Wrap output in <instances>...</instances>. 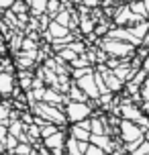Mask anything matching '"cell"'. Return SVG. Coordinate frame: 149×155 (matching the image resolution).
Instances as JSON below:
<instances>
[{
	"label": "cell",
	"mask_w": 149,
	"mask_h": 155,
	"mask_svg": "<svg viewBox=\"0 0 149 155\" xmlns=\"http://www.w3.org/2000/svg\"><path fill=\"white\" fill-rule=\"evenodd\" d=\"M121 135H123V141L129 143V151H133L135 147H139L143 143V131L139 129V124L133 123V120H125V123L121 124Z\"/></svg>",
	"instance_id": "1"
},
{
	"label": "cell",
	"mask_w": 149,
	"mask_h": 155,
	"mask_svg": "<svg viewBox=\"0 0 149 155\" xmlns=\"http://www.w3.org/2000/svg\"><path fill=\"white\" fill-rule=\"evenodd\" d=\"M88 114H90V108L84 102H71L70 106H68V118H70L71 123H82Z\"/></svg>",
	"instance_id": "2"
},
{
	"label": "cell",
	"mask_w": 149,
	"mask_h": 155,
	"mask_svg": "<svg viewBox=\"0 0 149 155\" xmlns=\"http://www.w3.org/2000/svg\"><path fill=\"white\" fill-rule=\"evenodd\" d=\"M78 86L88 94V96H92V98H96V96H98V86L94 84V76H90V74L82 76L78 80Z\"/></svg>",
	"instance_id": "3"
},
{
	"label": "cell",
	"mask_w": 149,
	"mask_h": 155,
	"mask_svg": "<svg viewBox=\"0 0 149 155\" xmlns=\"http://www.w3.org/2000/svg\"><path fill=\"white\" fill-rule=\"evenodd\" d=\"M90 141H92V145L100 147L102 151H106V153L112 149V143L108 141V137H106V135H92V137H90Z\"/></svg>",
	"instance_id": "4"
},
{
	"label": "cell",
	"mask_w": 149,
	"mask_h": 155,
	"mask_svg": "<svg viewBox=\"0 0 149 155\" xmlns=\"http://www.w3.org/2000/svg\"><path fill=\"white\" fill-rule=\"evenodd\" d=\"M106 49H108L112 55H127L129 51H131V47H129V45H125V43H117V41L106 43Z\"/></svg>",
	"instance_id": "5"
},
{
	"label": "cell",
	"mask_w": 149,
	"mask_h": 155,
	"mask_svg": "<svg viewBox=\"0 0 149 155\" xmlns=\"http://www.w3.org/2000/svg\"><path fill=\"white\" fill-rule=\"evenodd\" d=\"M41 112H43V116H45V118L53 120V123H63V116L59 114L55 108H51V106H41Z\"/></svg>",
	"instance_id": "6"
},
{
	"label": "cell",
	"mask_w": 149,
	"mask_h": 155,
	"mask_svg": "<svg viewBox=\"0 0 149 155\" xmlns=\"http://www.w3.org/2000/svg\"><path fill=\"white\" fill-rule=\"evenodd\" d=\"M12 90V78L8 74H0V92H10Z\"/></svg>",
	"instance_id": "7"
},
{
	"label": "cell",
	"mask_w": 149,
	"mask_h": 155,
	"mask_svg": "<svg viewBox=\"0 0 149 155\" xmlns=\"http://www.w3.org/2000/svg\"><path fill=\"white\" fill-rule=\"evenodd\" d=\"M106 88L118 90V88H121V80H118L117 76H112V74H106Z\"/></svg>",
	"instance_id": "8"
},
{
	"label": "cell",
	"mask_w": 149,
	"mask_h": 155,
	"mask_svg": "<svg viewBox=\"0 0 149 155\" xmlns=\"http://www.w3.org/2000/svg\"><path fill=\"white\" fill-rule=\"evenodd\" d=\"M131 153H133V155H149V141H143L141 145L135 147Z\"/></svg>",
	"instance_id": "9"
},
{
	"label": "cell",
	"mask_w": 149,
	"mask_h": 155,
	"mask_svg": "<svg viewBox=\"0 0 149 155\" xmlns=\"http://www.w3.org/2000/svg\"><path fill=\"white\" fill-rule=\"evenodd\" d=\"M86 155H108V153H106V151H102L100 147H96V145H88Z\"/></svg>",
	"instance_id": "10"
},
{
	"label": "cell",
	"mask_w": 149,
	"mask_h": 155,
	"mask_svg": "<svg viewBox=\"0 0 149 155\" xmlns=\"http://www.w3.org/2000/svg\"><path fill=\"white\" fill-rule=\"evenodd\" d=\"M55 127H51V124H49V127H43V129H41V137H43V139H47V137H51V135H55Z\"/></svg>",
	"instance_id": "11"
},
{
	"label": "cell",
	"mask_w": 149,
	"mask_h": 155,
	"mask_svg": "<svg viewBox=\"0 0 149 155\" xmlns=\"http://www.w3.org/2000/svg\"><path fill=\"white\" fill-rule=\"evenodd\" d=\"M141 96H143V100H149V78L141 84Z\"/></svg>",
	"instance_id": "12"
},
{
	"label": "cell",
	"mask_w": 149,
	"mask_h": 155,
	"mask_svg": "<svg viewBox=\"0 0 149 155\" xmlns=\"http://www.w3.org/2000/svg\"><path fill=\"white\" fill-rule=\"evenodd\" d=\"M6 137H8L6 129H4V127H2V124H0V143H2V141H6Z\"/></svg>",
	"instance_id": "13"
},
{
	"label": "cell",
	"mask_w": 149,
	"mask_h": 155,
	"mask_svg": "<svg viewBox=\"0 0 149 155\" xmlns=\"http://www.w3.org/2000/svg\"><path fill=\"white\" fill-rule=\"evenodd\" d=\"M143 110H145V112L149 114V100H145V104H143Z\"/></svg>",
	"instance_id": "14"
},
{
	"label": "cell",
	"mask_w": 149,
	"mask_h": 155,
	"mask_svg": "<svg viewBox=\"0 0 149 155\" xmlns=\"http://www.w3.org/2000/svg\"><path fill=\"white\" fill-rule=\"evenodd\" d=\"M143 4H145V12H147V15H149V0H145Z\"/></svg>",
	"instance_id": "15"
},
{
	"label": "cell",
	"mask_w": 149,
	"mask_h": 155,
	"mask_svg": "<svg viewBox=\"0 0 149 155\" xmlns=\"http://www.w3.org/2000/svg\"><path fill=\"white\" fill-rule=\"evenodd\" d=\"M2 116H4V108H2V106H0V118H2Z\"/></svg>",
	"instance_id": "16"
}]
</instances>
